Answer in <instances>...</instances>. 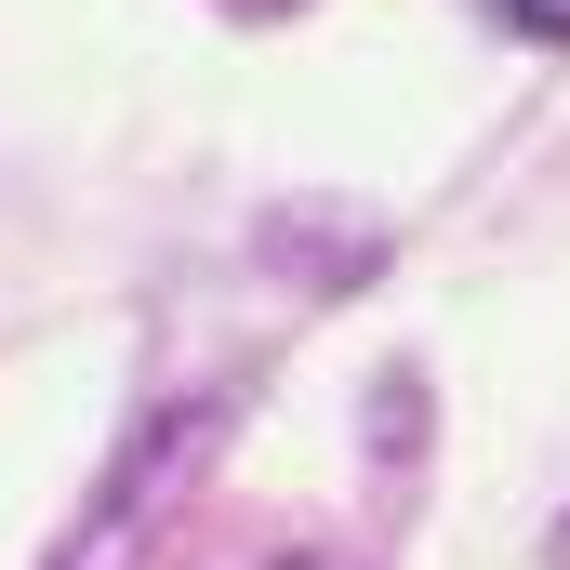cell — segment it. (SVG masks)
I'll return each instance as SVG.
<instances>
[{
  "label": "cell",
  "mask_w": 570,
  "mask_h": 570,
  "mask_svg": "<svg viewBox=\"0 0 570 570\" xmlns=\"http://www.w3.org/2000/svg\"><path fill=\"white\" fill-rule=\"evenodd\" d=\"M226 13H305V0H226Z\"/></svg>",
  "instance_id": "2"
},
{
  "label": "cell",
  "mask_w": 570,
  "mask_h": 570,
  "mask_svg": "<svg viewBox=\"0 0 570 570\" xmlns=\"http://www.w3.org/2000/svg\"><path fill=\"white\" fill-rule=\"evenodd\" d=\"M213 425H226L213 399H199V412H173V425H146L134 451L107 464V491L80 504V531L53 544V570H134L146 544H159V518L199 491V464H213Z\"/></svg>",
  "instance_id": "1"
},
{
  "label": "cell",
  "mask_w": 570,
  "mask_h": 570,
  "mask_svg": "<svg viewBox=\"0 0 570 570\" xmlns=\"http://www.w3.org/2000/svg\"><path fill=\"white\" fill-rule=\"evenodd\" d=\"M558 570H570V531H558Z\"/></svg>",
  "instance_id": "3"
}]
</instances>
